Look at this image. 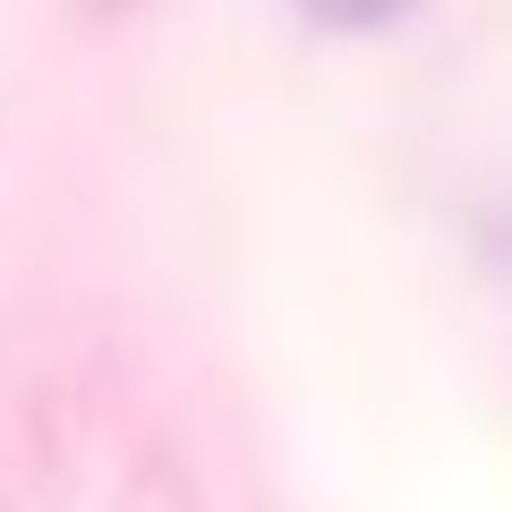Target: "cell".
Returning <instances> with one entry per match:
<instances>
[{"instance_id":"1","label":"cell","mask_w":512,"mask_h":512,"mask_svg":"<svg viewBox=\"0 0 512 512\" xmlns=\"http://www.w3.org/2000/svg\"><path fill=\"white\" fill-rule=\"evenodd\" d=\"M316 26H384V18H402L410 0H299Z\"/></svg>"}]
</instances>
